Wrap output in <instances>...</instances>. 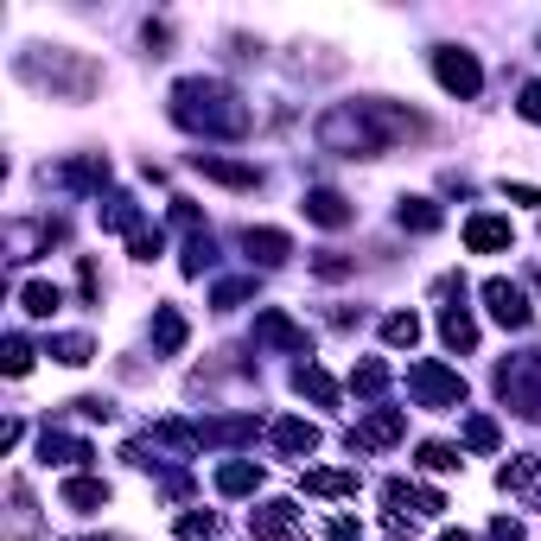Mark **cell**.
<instances>
[{"label":"cell","mask_w":541,"mask_h":541,"mask_svg":"<svg viewBox=\"0 0 541 541\" xmlns=\"http://www.w3.org/2000/svg\"><path fill=\"white\" fill-rule=\"evenodd\" d=\"M172 121H185V128H198V134H217V141L249 134V109H242L217 77H185L179 90H172Z\"/></svg>","instance_id":"cell-1"},{"label":"cell","mask_w":541,"mask_h":541,"mask_svg":"<svg viewBox=\"0 0 541 541\" xmlns=\"http://www.w3.org/2000/svg\"><path fill=\"white\" fill-rule=\"evenodd\" d=\"M319 147L344 153V160H376L389 141H382V128L370 121L363 102H344V109H325V115H319Z\"/></svg>","instance_id":"cell-2"},{"label":"cell","mask_w":541,"mask_h":541,"mask_svg":"<svg viewBox=\"0 0 541 541\" xmlns=\"http://www.w3.org/2000/svg\"><path fill=\"white\" fill-rule=\"evenodd\" d=\"M20 77H32V83H51V90H64L71 102H83V96L96 90V64L71 58V51H51V64H45V58H20Z\"/></svg>","instance_id":"cell-3"},{"label":"cell","mask_w":541,"mask_h":541,"mask_svg":"<svg viewBox=\"0 0 541 541\" xmlns=\"http://www.w3.org/2000/svg\"><path fill=\"white\" fill-rule=\"evenodd\" d=\"M408 395L421 401V408H459V401H465V376L446 370V363H414V370H408Z\"/></svg>","instance_id":"cell-4"},{"label":"cell","mask_w":541,"mask_h":541,"mask_svg":"<svg viewBox=\"0 0 541 541\" xmlns=\"http://www.w3.org/2000/svg\"><path fill=\"white\" fill-rule=\"evenodd\" d=\"M433 77H440L452 96H465V102L484 90V71H478V58H471L465 45H440V51H433Z\"/></svg>","instance_id":"cell-5"},{"label":"cell","mask_w":541,"mask_h":541,"mask_svg":"<svg viewBox=\"0 0 541 541\" xmlns=\"http://www.w3.org/2000/svg\"><path fill=\"white\" fill-rule=\"evenodd\" d=\"M401 433H408V414H401V408H376V414H363V421L351 427V452H382V446H395Z\"/></svg>","instance_id":"cell-6"},{"label":"cell","mask_w":541,"mask_h":541,"mask_svg":"<svg viewBox=\"0 0 541 541\" xmlns=\"http://www.w3.org/2000/svg\"><path fill=\"white\" fill-rule=\"evenodd\" d=\"M484 306H491V319H497V325H510V331H522V325L535 319L529 293H522L516 281H484Z\"/></svg>","instance_id":"cell-7"},{"label":"cell","mask_w":541,"mask_h":541,"mask_svg":"<svg viewBox=\"0 0 541 541\" xmlns=\"http://www.w3.org/2000/svg\"><path fill=\"white\" fill-rule=\"evenodd\" d=\"M255 344H274V351H306V325H293L287 312H255Z\"/></svg>","instance_id":"cell-8"},{"label":"cell","mask_w":541,"mask_h":541,"mask_svg":"<svg viewBox=\"0 0 541 541\" xmlns=\"http://www.w3.org/2000/svg\"><path fill=\"white\" fill-rule=\"evenodd\" d=\"M191 166L204 172V179H217V185H230V191H255L261 185V172L255 166H236V160H217V153H191Z\"/></svg>","instance_id":"cell-9"},{"label":"cell","mask_w":541,"mask_h":541,"mask_svg":"<svg viewBox=\"0 0 541 541\" xmlns=\"http://www.w3.org/2000/svg\"><path fill=\"white\" fill-rule=\"evenodd\" d=\"M249 529L261 541H287L293 529H300V510H293V503H261V510L249 516Z\"/></svg>","instance_id":"cell-10"},{"label":"cell","mask_w":541,"mask_h":541,"mask_svg":"<svg viewBox=\"0 0 541 541\" xmlns=\"http://www.w3.org/2000/svg\"><path fill=\"white\" fill-rule=\"evenodd\" d=\"M306 217L319 223V230H344V223H351L357 211L338 198V191H306Z\"/></svg>","instance_id":"cell-11"},{"label":"cell","mask_w":541,"mask_h":541,"mask_svg":"<svg viewBox=\"0 0 541 541\" xmlns=\"http://www.w3.org/2000/svg\"><path fill=\"white\" fill-rule=\"evenodd\" d=\"M465 249H478V255L510 249V217H471L465 223Z\"/></svg>","instance_id":"cell-12"},{"label":"cell","mask_w":541,"mask_h":541,"mask_svg":"<svg viewBox=\"0 0 541 541\" xmlns=\"http://www.w3.org/2000/svg\"><path fill=\"white\" fill-rule=\"evenodd\" d=\"M153 351H160V357H179V351H185V312H179V306H160V312H153Z\"/></svg>","instance_id":"cell-13"},{"label":"cell","mask_w":541,"mask_h":541,"mask_svg":"<svg viewBox=\"0 0 541 541\" xmlns=\"http://www.w3.org/2000/svg\"><path fill=\"white\" fill-rule=\"evenodd\" d=\"M395 223H401V230H414V236H433V230H440V204H433V198H401Z\"/></svg>","instance_id":"cell-14"},{"label":"cell","mask_w":541,"mask_h":541,"mask_svg":"<svg viewBox=\"0 0 541 541\" xmlns=\"http://www.w3.org/2000/svg\"><path fill=\"white\" fill-rule=\"evenodd\" d=\"M242 249L274 268V261H287V255H293V236H287V230H242Z\"/></svg>","instance_id":"cell-15"},{"label":"cell","mask_w":541,"mask_h":541,"mask_svg":"<svg viewBox=\"0 0 541 541\" xmlns=\"http://www.w3.org/2000/svg\"><path fill=\"white\" fill-rule=\"evenodd\" d=\"M255 484H261V465H255V459H230V465L217 471V491H223V497H249Z\"/></svg>","instance_id":"cell-16"},{"label":"cell","mask_w":541,"mask_h":541,"mask_svg":"<svg viewBox=\"0 0 541 541\" xmlns=\"http://www.w3.org/2000/svg\"><path fill=\"white\" fill-rule=\"evenodd\" d=\"M440 338H446V351H471V344H478V325H471V312L446 306V312H440Z\"/></svg>","instance_id":"cell-17"},{"label":"cell","mask_w":541,"mask_h":541,"mask_svg":"<svg viewBox=\"0 0 541 541\" xmlns=\"http://www.w3.org/2000/svg\"><path fill=\"white\" fill-rule=\"evenodd\" d=\"M64 185H77V191H90V185H109V153H90V160H71L58 172Z\"/></svg>","instance_id":"cell-18"},{"label":"cell","mask_w":541,"mask_h":541,"mask_svg":"<svg viewBox=\"0 0 541 541\" xmlns=\"http://www.w3.org/2000/svg\"><path fill=\"white\" fill-rule=\"evenodd\" d=\"M293 389H300V395H312L319 408H331V401H338V382H331V376L319 370V363H300V370H293Z\"/></svg>","instance_id":"cell-19"},{"label":"cell","mask_w":541,"mask_h":541,"mask_svg":"<svg viewBox=\"0 0 541 541\" xmlns=\"http://www.w3.org/2000/svg\"><path fill=\"white\" fill-rule=\"evenodd\" d=\"M274 446L293 452V459H300V452H319V427H312V421H281V427H274Z\"/></svg>","instance_id":"cell-20"},{"label":"cell","mask_w":541,"mask_h":541,"mask_svg":"<svg viewBox=\"0 0 541 541\" xmlns=\"http://www.w3.org/2000/svg\"><path fill=\"white\" fill-rule=\"evenodd\" d=\"M64 503L90 516V510H102V503H109V484H102V478H71V484H64Z\"/></svg>","instance_id":"cell-21"},{"label":"cell","mask_w":541,"mask_h":541,"mask_svg":"<svg viewBox=\"0 0 541 541\" xmlns=\"http://www.w3.org/2000/svg\"><path fill=\"white\" fill-rule=\"evenodd\" d=\"M312 497H357V471H306Z\"/></svg>","instance_id":"cell-22"},{"label":"cell","mask_w":541,"mask_h":541,"mask_svg":"<svg viewBox=\"0 0 541 541\" xmlns=\"http://www.w3.org/2000/svg\"><path fill=\"white\" fill-rule=\"evenodd\" d=\"M20 306L32 312V319H51V312L64 306V293L51 287V281H26V287H20Z\"/></svg>","instance_id":"cell-23"},{"label":"cell","mask_w":541,"mask_h":541,"mask_svg":"<svg viewBox=\"0 0 541 541\" xmlns=\"http://www.w3.org/2000/svg\"><path fill=\"white\" fill-rule=\"evenodd\" d=\"M39 452H45V459H58V465H83V459H90V446H83V440H71V433H51V427H45Z\"/></svg>","instance_id":"cell-24"},{"label":"cell","mask_w":541,"mask_h":541,"mask_svg":"<svg viewBox=\"0 0 541 541\" xmlns=\"http://www.w3.org/2000/svg\"><path fill=\"white\" fill-rule=\"evenodd\" d=\"M414 338H421V319H414V312H389V319H382V344L414 351Z\"/></svg>","instance_id":"cell-25"},{"label":"cell","mask_w":541,"mask_h":541,"mask_svg":"<svg viewBox=\"0 0 541 541\" xmlns=\"http://www.w3.org/2000/svg\"><path fill=\"white\" fill-rule=\"evenodd\" d=\"M102 230H128V236H141V211H134V198H109V211H102Z\"/></svg>","instance_id":"cell-26"},{"label":"cell","mask_w":541,"mask_h":541,"mask_svg":"<svg viewBox=\"0 0 541 541\" xmlns=\"http://www.w3.org/2000/svg\"><path fill=\"white\" fill-rule=\"evenodd\" d=\"M51 357H58V363H90L96 344L83 338V331H64V338H51Z\"/></svg>","instance_id":"cell-27"},{"label":"cell","mask_w":541,"mask_h":541,"mask_svg":"<svg viewBox=\"0 0 541 541\" xmlns=\"http://www.w3.org/2000/svg\"><path fill=\"white\" fill-rule=\"evenodd\" d=\"M351 389L357 395H382V389H389V363H357V370H351Z\"/></svg>","instance_id":"cell-28"},{"label":"cell","mask_w":541,"mask_h":541,"mask_svg":"<svg viewBox=\"0 0 541 541\" xmlns=\"http://www.w3.org/2000/svg\"><path fill=\"white\" fill-rule=\"evenodd\" d=\"M465 446H471V452H497V421L471 414V421H465Z\"/></svg>","instance_id":"cell-29"},{"label":"cell","mask_w":541,"mask_h":541,"mask_svg":"<svg viewBox=\"0 0 541 541\" xmlns=\"http://www.w3.org/2000/svg\"><path fill=\"white\" fill-rule=\"evenodd\" d=\"M211 535H217V516H211V510L179 516V541H211Z\"/></svg>","instance_id":"cell-30"},{"label":"cell","mask_w":541,"mask_h":541,"mask_svg":"<svg viewBox=\"0 0 541 541\" xmlns=\"http://www.w3.org/2000/svg\"><path fill=\"white\" fill-rule=\"evenodd\" d=\"M421 465H427V471H459V452H452L446 440H427V446H421Z\"/></svg>","instance_id":"cell-31"},{"label":"cell","mask_w":541,"mask_h":541,"mask_svg":"<svg viewBox=\"0 0 541 541\" xmlns=\"http://www.w3.org/2000/svg\"><path fill=\"white\" fill-rule=\"evenodd\" d=\"M535 471H541L535 459H516V465L497 471V484H503V491H522V484H535Z\"/></svg>","instance_id":"cell-32"},{"label":"cell","mask_w":541,"mask_h":541,"mask_svg":"<svg viewBox=\"0 0 541 541\" xmlns=\"http://www.w3.org/2000/svg\"><path fill=\"white\" fill-rule=\"evenodd\" d=\"M211 255H217V249H211V236H198V242H191V249H185V261H179V268L191 274V281H198V274L211 268Z\"/></svg>","instance_id":"cell-33"},{"label":"cell","mask_w":541,"mask_h":541,"mask_svg":"<svg viewBox=\"0 0 541 541\" xmlns=\"http://www.w3.org/2000/svg\"><path fill=\"white\" fill-rule=\"evenodd\" d=\"M32 370V344L26 338H7V376H26Z\"/></svg>","instance_id":"cell-34"},{"label":"cell","mask_w":541,"mask_h":541,"mask_svg":"<svg viewBox=\"0 0 541 541\" xmlns=\"http://www.w3.org/2000/svg\"><path fill=\"white\" fill-rule=\"evenodd\" d=\"M128 249H134V261H153V255L166 249V236H160V230H141V236L128 242Z\"/></svg>","instance_id":"cell-35"},{"label":"cell","mask_w":541,"mask_h":541,"mask_svg":"<svg viewBox=\"0 0 541 541\" xmlns=\"http://www.w3.org/2000/svg\"><path fill=\"white\" fill-rule=\"evenodd\" d=\"M249 293H255V281H223V287H217V306H242Z\"/></svg>","instance_id":"cell-36"},{"label":"cell","mask_w":541,"mask_h":541,"mask_svg":"<svg viewBox=\"0 0 541 541\" xmlns=\"http://www.w3.org/2000/svg\"><path fill=\"white\" fill-rule=\"evenodd\" d=\"M516 109H522V121H535V128H541V77L529 83V90H522V102H516Z\"/></svg>","instance_id":"cell-37"},{"label":"cell","mask_w":541,"mask_h":541,"mask_svg":"<svg viewBox=\"0 0 541 541\" xmlns=\"http://www.w3.org/2000/svg\"><path fill=\"white\" fill-rule=\"evenodd\" d=\"M71 408L83 414V421H109V414H115V408H109V401H102V395H83V401H71Z\"/></svg>","instance_id":"cell-38"},{"label":"cell","mask_w":541,"mask_h":541,"mask_svg":"<svg viewBox=\"0 0 541 541\" xmlns=\"http://www.w3.org/2000/svg\"><path fill=\"white\" fill-rule=\"evenodd\" d=\"M331 541H363V522L357 516H331Z\"/></svg>","instance_id":"cell-39"},{"label":"cell","mask_w":541,"mask_h":541,"mask_svg":"<svg viewBox=\"0 0 541 541\" xmlns=\"http://www.w3.org/2000/svg\"><path fill=\"white\" fill-rule=\"evenodd\" d=\"M312 268H319L325 281H344V274H351V261H344V255H319V261H312Z\"/></svg>","instance_id":"cell-40"},{"label":"cell","mask_w":541,"mask_h":541,"mask_svg":"<svg viewBox=\"0 0 541 541\" xmlns=\"http://www.w3.org/2000/svg\"><path fill=\"white\" fill-rule=\"evenodd\" d=\"M172 223H179V230H198V204H191V198H172Z\"/></svg>","instance_id":"cell-41"},{"label":"cell","mask_w":541,"mask_h":541,"mask_svg":"<svg viewBox=\"0 0 541 541\" xmlns=\"http://www.w3.org/2000/svg\"><path fill=\"white\" fill-rule=\"evenodd\" d=\"M491 541H529V535H522V522H510V516H497V522H491Z\"/></svg>","instance_id":"cell-42"},{"label":"cell","mask_w":541,"mask_h":541,"mask_svg":"<svg viewBox=\"0 0 541 541\" xmlns=\"http://www.w3.org/2000/svg\"><path fill=\"white\" fill-rule=\"evenodd\" d=\"M503 191H510L516 204H541V191H535V185H503Z\"/></svg>","instance_id":"cell-43"},{"label":"cell","mask_w":541,"mask_h":541,"mask_svg":"<svg viewBox=\"0 0 541 541\" xmlns=\"http://www.w3.org/2000/svg\"><path fill=\"white\" fill-rule=\"evenodd\" d=\"M440 541H471V535H465V529H446V535H440Z\"/></svg>","instance_id":"cell-44"},{"label":"cell","mask_w":541,"mask_h":541,"mask_svg":"<svg viewBox=\"0 0 541 541\" xmlns=\"http://www.w3.org/2000/svg\"><path fill=\"white\" fill-rule=\"evenodd\" d=\"M90 541H121V535H90Z\"/></svg>","instance_id":"cell-45"},{"label":"cell","mask_w":541,"mask_h":541,"mask_svg":"<svg viewBox=\"0 0 541 541\" xmlns=\"http://www.w3.org/2000/svg\"><path fill=\"white\" fill-rule=\"evenodd\" d=\"M535 287H541V274H535Z\"/></svg>","instance_id":"cell-46"}]
</instances>
